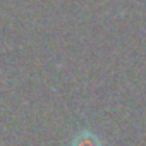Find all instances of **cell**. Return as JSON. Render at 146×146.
Instances as JSON below:
<instances>
[{"label": "cell", "instance_id": "obj_1", "mask_svg": "<svg viewBox=\"0 0 146 146\" xmlns=\"http://www.w3.org/2000/svg\"><path fill=\"white\" fill-rule=\"evenodd\" d=\"M72 146H102V144H100V141H98L96 136H93L90 132H81L74 139Z\"/></svg>", "mask_w": 146, "mask_h": 146}]
</instances>
